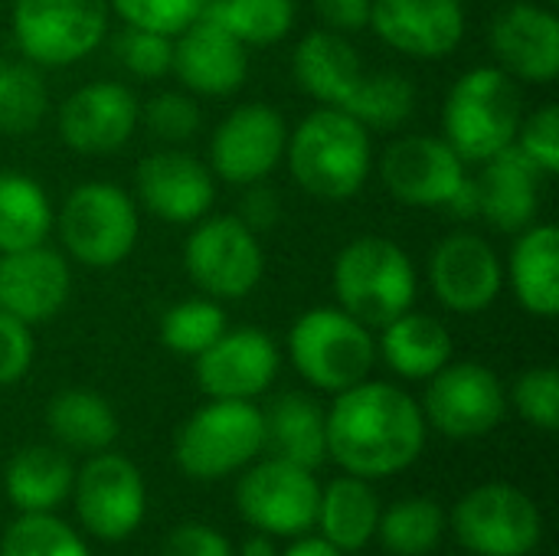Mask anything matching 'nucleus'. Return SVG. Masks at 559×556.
I'll use <instances>...</instances> for the list:
<instances>
[{
    "instance_id": "f257e3e1",
    "label": "nucleus",
    "mask_w": 559,
    "mask_h": 556,
    "mask_svg": "<svg viewBox=\"0 0 559 556\" xmlns=\"http://www.w3.org/2000/svg\"><path fill=\"white\" fill-rule=\"evenodd\" d=\"M328 456L357 478L409 469L426 446L423 406L393 383L360 380L337 393L324 416Z\"/></svg>"
},
{
    "instance_id": "f03ea898",
    "label": "nucleus",
    "mask_w": 559,
    "mask_h": 556,
    "mask_svg": "<svg viewBox=\"0 0 559 556\" xmlns=\"http://www.w3.org/2000/svg\"><path fill=\"white\" fill-rule=\"evenodd\" d=\"M285 161L298 187L318 200H350L373 170L370 128L341 108H314L288 131Z\"/></svg>"
},
{
    "instance_id": "7ed1b4c3",
    "label": "nucleus",
    "mask_w": 559,
    "mask_h": 556,
    "mask_svg": "<svg viewBox=\"0 0 559 556\" xmlns=\"http://www.w3.org/2000/svg\"><path fill=\"white\" fill-rule=\"evenodd\" d=\"M524 118L518 82L498 66H475L455 79L442 105V138L465 164H485L514 144Z\"/></svg>"
},
{
    "instance_id": "20e7f679",
    "label": "nucleus",
    "mask_w": 559,
    "mask_h": 556,
    "mask_svg": "<svg viewBox=\"0 0 559 556\" xmlns=\"http://www.w3.org/2000/svg\"><path fill=\"white\" fill-rule=\"evenodd\" d=\"M334 295L337 308H344L360 324L386 328L393 318L413 308L416 301V265L383 236H357L334 259Z\"/></svg>"
},
{
    "instance_id": "39448f33",
    "label": "nucleus",
    "mask_w": 559,
    "mask_h": 556,
    "mask_svg": "<svg viewBox=\"0 0 559 556\" xmlns=\"http://www.w3.org/2000/svg\"><path fill=\"white\" fill-rule=\"evenodd\" d=\"M288 354L311 387L341 393L367 380L377 364V341L373 331L344 308H311L292 324Z\"/></svg>"
},
{
    "instance_id": "423d86ee",
    "label": "nucleus",
    "mask_w": 559,
    "mask_h": 556,
    "mask_svg": "<svg viewBox=\"0 0 559 556\" xmlns=\"http://www.w3.org/2000/svg\"><path fill=\"white\" fill-rule=\"evenodd\" d=\"M56 229L62 249L79 265L115 269L134 252L141 220L134 200L121 187L108 180H88L66 197Z\"/></svg>"
},
{
    "instance_id": "0eeeda50",
    "label": "nucleus",
    "mask_w": 559,
    "mask_h": 556,
    "mask_svg": "<svg viewBox=\"0 0 559 556\" xmlns=\"http://www.w3.org/2000/svg\"><path fill=\"white\" fill-rule=\"evenodd\" d=\"M265 446L262 410L249 400H213L197 410L177 433V465L197 482L239 472Z\"/></svg>"
},
{
    "instance_id": "6e6552de",
    "label": "nucleus",
    "mask_w": 559,
    "mask_h": 556,
    "mask_svg": "<svg viewBox=\"0 0 559 556\" xmlns=\"http://www.w3.org/2000/svg\"><path fill=\"white\" fill-rule=\"evenodd\" d=\"M108 0H13L10 26L33 66H72L108 33Z\"/></svg>"
},
{
    "instance_id": "1a4fd4ad",
    "label": "nucleus",
    "mask_w": 559,
    "mask_h": 556,
    "mask_svg": "<svg viewBox=\"0 0 559 556\" xmlns=\"http://www.w3.org/2000/svg\"><path fill=\"white\" fill-rule=\"evenodd\" d=\"M183 269L206 298L236 301L262 282L265 252L239 216H203L183 242Z\"/></svg>"
},
{
    "instance_id": "9d476101",
    "label": "nucleus",
    "mask_w": 559,
    "mask_h": 556,
    "mask_svg": "<svg viewBox=\"0 0 559 556\" xmlns=\"http://www.w3.org/2000/svg\"><path fill=\"white\" fill-rule=\"evenodd\" d=\"M455 534L478 556H527L540 544L544 521L521 488L491 482L459 501Z\"/></svg>"
},
{
    "instance_id": "9b49d317",
    "label": "nucleus",
    "mask_w": 559,
    "mask_h": 556,
    "mask_svg": "<svg viewBox=\"0 0 559 556\" xmlns=\"http://www.w3.org/2000/svg\"><path fill=\"white\" fill-rule=\"evenodd\" d=\"M285 144L288 125L278 108L265 102L236 105L210 138V170L233 187L259 184L285 161Z\"/></svg>"
},
{
    "instance_id": "f8f14e48",
    "label": "nucleus",
    "mask_w": 559,
    "mask_h": 556,
    "mask_svg": "<svg viewBox=\"0 0 559 556\" xmlns=\"http://www.w3.org/2000/svg\"><path fill=\"white\" fill-rule=\"evenodd\" d=\"M318 501L321 488L314 472L282 459L252 465L236 488L239 514L269 537L305 534L318 521Z\"/></svg>"
},
{
    "instance_id": "ddd939ff",
    "label": "nucleus",
    "mask_w": 559,
    "mask_h": 556,
    "mask_svg": "<svg viewBox=\"0 0 559 556\" xmlns=\"http://www.w3.org/2000/svg\"><path fill=\"white\" fill-rule=\"evenodd\" d=\"M508 410L504 387L498 374L485 364H445L429 377L423 397V416L449 439H478L488 436Z\"/></svg>"
},
{
    "instance_id": "4468645a",
    "label": "nucleus",
    "mask_w": 559,
    "mask_h": 556,
    "mask_svg": "<svg viewBox=\"0 0 559 556\" xmlns=\"http://www.w3.org/2000/svg\"><path fill=\"white\" fill-rule=\"evenodd\" d=\"M72 492L79 521L98 541H124L144 518V478L124 456L98 452L75 475Z\"/></svg>"
},
{
    "instance_id": "2eb2a0df",
    "label": "nucleus",
    "mask_w": 559,
    "mask_h": 556,
    "mask_svg": "<svg viewBox=\"0 0 559 556\" xmlns=\"http://www.w3.org/2000/svg\"><path fill=\"white\" fill-rule=\"evenodd\" d=\"M380 180L386 193L406 206H449L468 180V170L445 138L409 134L383 151Z\"/></svg>"
},
{
    "instance_id": "dca6fc26",
    "label": "nucleus",
    "mask_w": 559,
    "mask_h": 556,
    "mask_svg": "<svg viewBox=\"0 0 559 556\" xmlns=\"http://www.w3.org/2000/svg\"><path fill=\"white\" fill-rule=\"evenodd\" d=\"M429 282L442 308L455 315H478L491 308L504 288V265L488 239L478 233H449L429 259Z\"/></svg>"
},
{
    "instance_id": "f3484780",
    "label": "nucleus",
    "mask_w": 559,
    "mask_h": 556,
    "mask_svg": "<svg viewBox=\"0 0 559 556\" xmlns=\"http://www.w3.org/2000/svg\"><path fill=\"white\" fill-rule=\"evenodd\" d=\"M141 121L134 92L121 82H88L75 88L59 108V138L75 154H115L121 151Z\"/></svg>"
},
{
    "instance_id": "a211bd4d",
    "label": "nucleus",
    "mask_w": 559,
    "mask_h": 556,
    "mask_svg": "<svg viewBox=\"0 0 559 556\" xmlns=\"http://www.w3.org/2000/svg\"><path fill=\"white\" fill-rule=\"evenodd\" d=\"M134 187L147 213L174 226L200 223L216 200L213 170L187 151H154L134 170Z\"/></svg>"
},
{
    "instance_id": "6ab92c4d",
    "label": "nucleus",
    "mask_w": 559,
    "mask_h": 556,
    "mask_svg": "<svg viewBox=\"0 0 559 556\" xmlns=\"http://www.w3.org/2000/svg\"><path fill=\"white\" fill-rule=\"evenodd\" d=\"M278 364V347L265 331L226 328L197 357V383L210 400H252L272 387Z\"/></svg>"
},
{
    "instance_id": "aec40b11",
    "label": "nucleus",
    "mask_w": 559,
    "mask_h": 556,
    "mask_svg": "<svg viewBox=\"0 0 559 556\" xmlns=\"http://www.w3.org/2000/svg\"><path fill=\"white\" fill-rule=\"evenodd\" d=\"M370 29L413 59H445L465 39L462 0H373Z\"/></svg>"
},
{
    "instance_id": "412c9836",
    "label": "nucleus",
    "mask_w": 559,
    "mask_h": 556,
    "mask_svg": "<svg viewBox=\"0 0 559 556\" xmlns=\"http://www.w3.org/2000/svg\"><path fill=\"white\" fill-rule=\"evenodd\" d=\"M72 292V272L62 252L49 246H29L16 252H0V311L20 318L23 324L52 321Z\"/></svg>"
},
{
    "instance_id": "4be33fe9",
    "label": "nucleus",
    "mask_w": 559,
    "mask_h": 556,
    "mask_svg": "<svg viewBox=\"0 0 559 556\" xmlns=\"http://www.w3.org/2000/svg\"><path fill=\"white\" fill-rule=\"evenodd\" d=\"M491 52L511 79L550 85L559 72V20L550 7L518 0L491 23Z\"/></svg>"
},
{
    "instance_id": "5701e85b",
    "label": "nucleus",
    "mask_w": 559,
    "mask_h": 556,
    "mask_svg": "<svg viewBox=\"0 0 559 556\" xmlns=\"http://www.w3.org/2000/svg\"><path fill=\"white\" fill-rule=\"evenodd\" d=\"M249 46H242L229 29L200 16L183 33L174 36V62L170 72L183 82L187 92L223 98L242 88L249 75Z\"/></svg>"
},
{
    "instance_id": "b1692460",
    "label": "nucleus",
    "mask_w": 559,
    "mask_h": 556,
    "mask_svg": "<svg viewBox=\"0 0 559 556\" xmlns=\"http://www.w3.org/2000/svg\"><path fill=\"white\" fill-rule=\"evenodd\" d=\"M367 66L357 52V46L334 29H311L298 39L292 52V75L305 95H311L318 105L347 111L357 98Z\"/></svg>"
},
{
    "instance_id": "393cba45",
    "label": "nucleus",
    "mask_w": 559,
    "mask_h": 556,
    "mask_svg": "<svg viewBox=\"0 0 559 556\" xmlns=\"http://www.w3.org/2000/svg\"><path fill=\"white\" fill-rule=\"evenodd\" d=\"M547 174L524 157L514 144L481 164L478 187V216H485L498 233H521L537 223L540 187Z\"/></svg>"
},
{
    "instance_id": "a878e982",
    "label": "nucleus",
    "mask_w": 559,
    "mask_h": 556,
    "mask_svg": "<svg viewBox=\"0 0 559 556\" xmlns=\"http://www.w3.org/2000/svg\"><path fill=\"white\" fill-rule=\"evenodd\" d=\"M514 298L537 318H554L559 308V229L554 223H531L518 233L508 262Z\"/></svg>"
},
{
    "instance_id": "bb28decb",
    "label": "nucleus",
    "mask_w": 559,
    "mask_h": 556,
    "mask_svg": "<svg viewBox=\"0 0 559 556\" xmlns=\"http://www.w3.org/2000/svg\"><path fill=\"white\" fill-rule=\"evenodd\" d=\"M380 354L386 367L403 380H429L452 360L449 328L426 311H403L386 328H380Z\"/></svg>"
},
{
    "instance_id": "cd10ccee",
    "label": "nucleus",
    "mask_w": 559,
    "mask_h": 556,
    "mask_svg": "<svg viewBox=\"0 0 559 556\" xmlns=\"http://www.w3.org/2000/svg\"><path fill=\"white\" fill-rule=\"evenodd\" d=\"M265 446L272 459L318 469L328 456V433H324V410L305 393H282L262 413Z\"/></svg>"
},
{
    "instance_id": "c85d7f7f",
    "label": "nucleus",
    "mask_w": 559,
    "mask_h": 556,
    "mask_svg": "<svg viewBox=\"0 0 559 556\" xmlns=\"http://www.w3.org/2000/svg\"><path fill=\"white\" fill-rule=\"evenodd\" d=\"M318 524L324 541L334 544L341 554L364 551L380 524V501L367 478L347 475L331 482V488L318 501Z\"/></svg>"
},
{
    "instance_id": "c756f323",
    "label": "nucleus",
    "mask_w": 559,
    "mask_h": 556,
    "mask_svg": "<svg viewBox=\"0 0 559 556\" xmlns=\"http://www.w3.org/2000/svg\"><path fill=\"white\" fill-rule=\"evenodd\" d=\"M72 465L59 449L29 446L7 465V498L23 514H43L66 501L72 492Z\"/></svg>"
},
{
    "instance_id": "7c9ffc66",
    "label": "nucleus",
    "mask_w": 559,
    "mask_h": 556,
    "mask_svg": "<svg viewBox=\"0 0 559 556\" xmlns=\"http://www.w3.org/2000/svg\"><path fill=\"white\" fill-rule=\"evenodd\" d=\"M49 433L75 452H105L118 439V416L92 390H62L46 413Z\"/></svg>"
},
{
    "instance_id": "2f4dec72",
    "label": "nucleus",
    "mask_w": 559,
    "mask_h": 556,
    "mask_svg": "<svg viewBox=\"0 0 559 556\" xmlns=\"http://www.w3.org/2000/svg\"><path fill=\"white\" fill-rule=\"evenodd\" d=\"M52 203L26 174H0V252H16L46 242L52 229Z\"/></svg>"
},
{
    "instance_id": "473e14b6",
    "label": "nucleus",
    "mask_w": 559,
    "mask_h": 556,
    "mask_svg": "<svg viewBox=\"0 0 559 556\" xmlns=\"http://www.w3.org/2000/svg\"><path fill=\"white\" fill-rule=\"evenodd\" d=\"M203 16L229 29L242 46H272L292 33L295 0H206Z\"/></svg>"
},
{
    "instance_id": "72a5a7b5",
    "label": "nucleus",
    "mask_w": 559,
    "mask_h": 556,
    "mask_svg": "<svg viewBox=\"0 0 559 556\" xmlns=\"http://www.w3.org/2000/svg\"><path fill=\"white\" fill-rule=\"evenodd\" d=\"M416 111V85L393 69H377L367 72L357 98L350 102L347 115L357 118L364 128H380V131H393L403 121H409Z\"/></svg>"
},
{
    "instance_id": "f704fd0d",
    "label": "nucleus",
    "mask_w": 559,
    "mask_h": 556,
    "mask_svg": "<svg viewBox=\"0 0 559 556\" xmlns=\"http://www.w3.org/2000/svg\"><path fill=\"white\" fill-rule=\"evenodd\" d=\"M380 537L383 547L396 556H423L439 547L442 541V508L429 498H409L393 505L386 514H380Z\"/></svg>"
},
{
    "instance_id": "c9c22d12",
    "label": "nucleus",
    "mask_w": 559,
    "mask_h": 556,
    "mask_svg": "<svg viewBox=\"0 0 559 556\" xmlns=\"http://www.w3.org/2000/svg\"><path fill=\"white\" fill-rule=\"evenodd\" d=\"M49 108V92L29 62L0 59V131L3 134H29Z\"/></svg>"
},
{
    "instance_id": "e433bc0d",
    "label": "nucleus",
    "mask_w": 559,
    "mask_h": 556,
    "mask_svg": "<svg viewBox=\"0 0 559 556\" xmlns=\"http://www.w3.org/2000/svg\"><path fill=\"white\" fill-rule=\"evenodd\" d=\"M226 331V311L216 298H187L164 311L160 344L183 357H200Z\"/></svg>"
},
{
    "instance_id": "4c0bfd02",
    "label": "nucleus",
    "mask_w": 559,
    "mask_h": 556,
    "mask_svg": "<svg viewBox=\"0 0 559 556\" xmlns=\"http://www.w3.org/2000/svg\"><path fill=\"white\" fill-rule=\"evenodd\" d=\"M0 556H92L79 534L52 514H23L3 534Z\"/></svg>"
},
{
    "instance_id": "58836bf2",
    "label": "nucleus",
    "mask_w": 559,
    "mask_h": 556,
    "mask_svg": "<svg viewBox=\"0 0 559 556\" xmlns=\"http://www.w3.org/2000/svg\"><path fill=\"white\" fill-rule=\"evenodd\" d=\"M206 0H108V10L121 16L124 26L154 29L164 36L183 33L203 16Z\"/></svg>"
},
{
    "instance_id": "ea45409f",
    "label": "nucleus",
    "mask_w": 559,
    "mask_h": 556,
    "mask_svg": "<svg viewBox=\"0 0 559 556\" xmlns=\"http://www.w3.org/2000/svg\"><path fill=\"white\" fill-rule=\"evenodd\" d=\"M115 56L134 79H160L170 72L174 62V36L141 26H121V33L115 36Z\"/></svg>"
},
{
    "instance_id": "a19ab883",
    "label": "nucleus",
    "mask_w": 559,
    "mask_h": 556,
    "mask_svg": "<svg viewBox=\"0 0 559 556\" xmlns=\"http://www.w3.org/2000/svg\"><path fill=\"white\" fill-rule=\"evenodd\" d=\"M141 118L147 131L164 144H183L200 131V105L187 92H160L144 108Z\"/></svg>"
},
{
    "instance_id": "79ce46f5",
    "label": "nucleus",
    "mask_w": 559,
    "mask_h": 556,
    "mask_svg": "<svg viewBox=\"0 0 559 556\" xmlns=\"http://www.w3.org/2000/svg\"><path fill=\"white\" fill-rule=\"evenodd\" d=\"M514 406L518 413L544 429V433H554L559 426V377L554 367H534L527 374L518 377L514 383Z\"/></svg>"
},
{
    "instance_id": "37998d69",
    "label": "nucleus",
    "mask_w": 559,
    "mask_h": 556,
    "mask_svg": "<svg viewBox=\"0 0 559 556\" xmlns=\"http://www.w3.org/2000/svg\"><path fill=\"white\" fill-rule=\"evenodd\" d=\"M514 147L524 157H531L547 177L559 174V108L554 102H547L534 115L521 118Z\"/></svg>"
},
{
    "instance_id": "c03bdc74",
    "label": "nucleus",
    "mask_w": 559,
    "mask_h": 556,
    "mask_svg": "<svg viewBox=\"0 0 559 556\" xmlns=\"http://www.w3.org/2000/svg\"><path fill=\"white\" fill-rule=\"evenodd\" d=\"M33 354H36V344H33L29 324L0 311V387L23 380L33 364Z\"/></svg>"
},
{
    "instance_id": "a18cd8bd",
    "label": "nucleus",
    "mask_w": 559,
    "mask_h": 556,
    "mask_svg": "<svg viewBox=\"0 0 559 556\" xmlns=\"http://www.w3.org/2000/svg\"><path fill=\"white\" fill-rule=\"evenodd\" d=\"M160 556H233L229 541L206 524H183L170 531Z\"/></svg>"
},
{
    "instance_id": "49530a36",
    "label": "nucleus",
    "mask_w": 559,
    "mask_h": 556,
    "mask_svg": "<svg viewBox=\"0 0 559 556\" xmlns=\"http://www.w3.org/2000/svg\"><path fill=\"white\" fill-rule=\"evenodd\" d=\"M239 220L252 233H265V229L278 226V220H282V197L272 187H265V180L249 184L242 200H239Z\"/></svg>"
},
{
    "instance_id": "de8ad7c7",
    "label": "nucleus",
    "mask_w": 559,
    "mask_h": 556,
    "mask_svg": "<svg viewBox=\"0 0 559 556\" xmlns=\"http://www.w3.org/2000/svg\"><path fill=\"white\" fill-rule=\"evenodd\" d=\"M318 20L334 33H360L370 26V7L373 0H311Z\"/></svg>"
},
{
    "instance_id": "09e8293b",
    "label": "nucleus",
    "mask_w": 559,
    "mask_h": 556,
    "mask_svg": "<svg viewBox=\"0 0 559 556\" xmlns=\"http://www.w3.org/2000/svg\"><path fill=\"white\" fill-rule=\"evenodd\" d=\"M285 556H344L334 544H328L324 537H305V541H295Z\"/></svg>"
},
{
    "instance_id": "8fccbe9b",
    "label": "nucleus",
    "mask_w": 559,
    "mask_h": 556,
    "mask_svg": "<svg viewBox=\"0 0 559 556\" xmlns=\"http://www.w3.org/2000/svg\"><path fill=\"white\" fill-rule=\"evenodd\" d=\"M242 556H278L275 554V544L269 534H255L242 544Z\"/></svg>"
},
{
    "instance_id": "3c124183",
    "label": "nucleus",
    "mask_w": 559,
    "mask_h": 556,
    "mask_svg": "<svg viewBox=\"0 0 559 556\" xmlns=\"http://www.w3.org/2000/svg\"><path fill=\"white\" fill-rule=\"evenodd\" d=\"M544 3H550V7H554V3H559V0H544Z\"/></svg>"
}]
</instances>
